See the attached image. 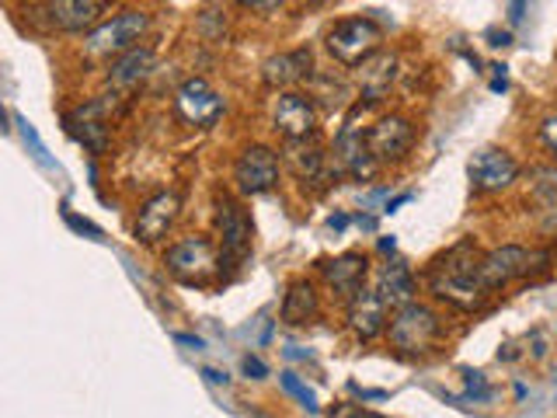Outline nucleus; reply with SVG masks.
I'll return each mask as SVG.
<instances>
[{
  "label": "nucleus",
  "mask_w": 557,
  "mask_h": 418,
  "mask_svg": "<svg viewBox=\"0 0 557 418\" xmlns=\"http://www.w3.org/2000/svg\"><path fill=\"white\" fill-rule=\"evenodd\" d=\"M481 251L474 241H457L446 248L440 258L429 266V286L440 300L460 307V310H478L487 300L484 279H481Z\"/></svg>",
  "instance_id": "obj_1"
},
{
  "label": "nucleus",
  "mask_w": 557,
  "mask_h": 418,
  "mask_svg": "<svg viewBox=\"0 0 557 418\" xmlns=\"http://www.w3.org/2000/svg\"><path fill=\"white\" fill-rule=\"evenodd\" d=\"M216 234H220V279H234L244 261L251 258V237H255L251 213L234 196L216 199Z\"/></svg>",
  "instance_id": "obj_2"
},
{
  "label": "nucleus",
  "mask_w": 557,
  "mask_h": 418,
  "mask_svg": "<svg viewBox=\"0 0 557 418\" xmlns=\"http://www.w3.org/2000/svg\"><path fill=\"white\" fill-rule=\"evenodd\" d=\"M147 28H150V14L126 8V11L112 14L109 22H101L87 32L84 52L95 60H115V57H122V52H129L133 46L144 42Z\"/></svg>",
  "instance_id": "obj_3"
},
{
  "label": "nucleus",
  "mask_w": 557,
  "mask_h": 418,
  "mask_svg": "<svg viewBox=\"0 0 557 418\" xmlns=\"http://www.w3.org/2000/svg\"><path fill=\"white\" fill-rule=\"evenodd\" d=\"M164 266L185 286H209L220 279V251L209 237H185L168 248Z\"/></svg>",
  "instance_id": "obj_4"
},
{
  "label": "nucleus",
  "mask_w": 557,
  "mask_h": 418,
  "mask_svg": "<svg viewBox=\"0 0 557 418\" xmlns=\"http://www.w3.org/2000/svg\"><path fill=\"white\" fill-rule=\"evenodd\" d=\"M383 42V32L370 17H342L335 28L327 32V52L342 66H359L362 60H370Z\"/></svg>",
  "instance_id": "obj_5"
},
{
  "label": "nucleus",
  "mask_w": 557,
  "mask_h": 418,
  "mask_svg": "<svg viewBox=\"0 0 557 418\" xmlns=\"http://www.w3.org/2000/svg\"><path fill=\"white\" fill-rule=\"evenodd\" d=\"M387 331H391L394 348H400V353H429L443 335V321L435 318V310L411 300L405 307H397Z\"/></svg>",
  "instance_id": "obj_6"
},
{
  "label": "nucleus",
  "mask_w": 557,
  "mask_h": 418,
  "mask_svg": "<svg viewBox=\"0 0 557 418\" xmlns=\"http://www.w3.org/2000/svg\"><path fill=\"white\" fill-rule=\"evenodd\" d=\"M234 182L244 196H265L278 185V157L272 147L251 144L244 147L240 157L234 161Z\"/></svg>",
  "instance_id": "obj_7"
},
{
  "label": "nucleus",
  "mask_w": 557,
  "mask_h": 418,
  "mask_svg": "<svg viewBox=\"0 0 557 418\" xmlns=\"http://www.w3.org/2000/svg\"><path fill=\"white\" fill-rule=\"evenodd\" d=\"M174 112H178L188 126L209 130V126H216L223 115V98L209 87V81L188 77L178 91H174Z\"/></svg>",
  "instance_id": "obj_8"
},
{
  "label": "nucleus",
  "mask_w": 557,
  "mask_h": 418,
  "mask_svg": "<svg viewBox=\"0 0 557 418\" xmlns=\"http://www.w3.org/2000/svg\"><path fill=\"white\" fill-rule=\"evenodd\" d=\"M63 126L84 150L104 153L109 150V101L95 98L87 104H77V109H70L63 115Z\"/></svg>",
  "instance_id": "obj_9"
},
{
  "label": "nucleus",
  "mask_w": 557,
  "mask_h": 418,
  "mask_svg": "<svg viewBox=\"0 0 557 418\" xmlns=\"http://www.w3.org/2000/svg\"><path fill=\"white\" fill-rule=\"evenodd\" d=\"M540 258H544V251H527V248H519V244H505V248H495L481 258V279L487 290H502V286H509L512 279H522L533 269H540L533 266Z\"/></svg>",
  "instance_id": "obj_10"
},
{
  "label": "nucleus",
  "mask_w": 557,
  "mask_h": 418,
  "mask_svg": "<svg viewBox=\"0 0 557 418\" xmlns=\"http://www.w3.org/2000/svg\"><path fill=\"white\" fill-rule=\"evenodd\" d=\"M411 144H414V126L405 115H387L366 130V150L373 153L376 164L400 161L411 150Z\"/></svg>",
  "instance_id": "obj_11"
},
{
  "label": "nucleus",
  "mask_w": 557,
  "mask_h": 418,
  "mask_svg": "<svg viewBox=\"0 0 557 418\" xmlns=\"http://www.w3.org/2000/svg\"><path fill=\"white\" fill-rule=\"evenodd\" d=\"M470 185L474 192H502L509 188L516 179H519V164L509 150H498V147H484L470 157Z\"/></svg>",
  "instance_id": "obj_12"
},
{
  "label": "nucleus",
  "mask_w": 557,
  "mask_h": 418,
  "mask_svg": "<svg viewBox=\"0 0 557 418\" xmlns=\"http://www.w3.org/2000/svg\"><path fill=\"white\" fill-rule=\"evenodd\" d=\"M178 217H182V196H178V192H171V188L168 192H157V196H150L144 206H139L136 241H144V244L164 241Z\"/></svg>",
  "instance_id": "obj_13"
},
{
  "label": "nucleus",
  "mask_w": 557,
  "mask_h": 418,
  "mask_svg": "<svg viewBox=\"0 0 557 418\" xmlns=\"http://www.w3.org/2000/svg\"><path fill=\"white\" fill-rule=\"evenodd\" d=\"M275 130L283 133V139H304L318 133V104L313 98L300 95V91H283L275 101L272 112Z\"/></svg>",
  "instance_id": "obj_14"
},
{
  "label": "nucleus",
  "mask_w": 557,
  "mask_h": 418,
  "mask_svg": "<svg viewBox=\"0 0 557 418\" xmlns=\"http://www.w3.org/2000/svg\"><path fill=\"white\" fill-rule=\"evenodd\" d=\"M348 328L356 331L359 339H376L383 328H387V304L380 300V293L362 286L348 296Z\"/></svg>",
  "instance_id": "obj_15"
},
{
  "label": "nucleus",
  "mask_w": 557,
  "mask_h": 418,
  "mask_svg": "<svg viewBox=\"0 0 557 418\" xmlns=\"http://www.w3.org/2000/svg\"><path fill=\"white\" fill-rule=\"evenodd\" d=\"M283 153H286V164L296 171V179H300L304 185L307 182H321V179H327V174H331L327 153L321 147L318 133L304 136V139H286V150Z\"/></svg>",
  "instance_id": "obj_16"
},
{
  "label": "nucleus",
  "mask_w": 557,
  "mask_h": 418,
  "mask_svg": "<svg viewBox=\"0 0 557 418\" xmlns=\"http://www.w3.org/2000/svg\"><path fill=\"white\" fill-rule=\"evenodd\" d=\"M157 66V52L150 46H133L129 52H122L109 63V84L115 91H133L144 84Z\"/></svg>",
  "instance_id": "obj_17"
},
{
  "label": "nucleus",
  "mask_w": 557,
  "mask_h": 418,
  "mask_svg": "<svg viewBox=\"0 0 557 418\" xmlns=\"http://www.w3.org/2000/svg\"><path fill=\"white\" fill-rule=\"evenodd\" d=\"M46 14L60 32H91L101 25V0H49Z\"/></svg>",
  "instance_id": "obj_18"
},
{
  "label": "nucleus",
  "mask_w": 557,
  "mask_h": 418,
  "mask_svg": "<svg viewBox=\"0 0 557 418\" xmlns=\"http://www.w3.org/2000/svg\"><path fill=\"white\" fill-rule=\"evenodd\" d=\"M359 91L366 101H380V98H387L391 95V84L397 77V57L394 52H383L376 49L370 60H362L359 66Z\"/></svg>",
  "instance_id": "obj_19"
},
{
  "label": "nucleus",
  "mask_w": 557,
  "mask_h": 418,
  "mask_svg": "<svg viewBox=\"0 0 557 418\" xmlns=\"http://www.w3.org/2000/svg\"><path fill=\"white\" fill-rule=\"evenodd\" d=\"M327 286L342 293V296H352L356 290L366 286V272H370V261H366V255L359 251H348V255H338L321 266Z\"/></svg>",
  "instance_id": "obj_20"
},
{
  "label": "nucleus",
  "mask_w": 557,
  "mask_h": 418,
  "mask_svg": "<svg viewBox=\"0 0 557 418\" xmlns=\"http://www.w3.org/2000/svg\"><path fill=\"white\" fill-rule=\"evenodd\" d=\"M304 77H310V49H296V52H278V57H269L261 63V81L269 87H286L300 84Z\"/></svg>",
  "instance_id": "obj_21"
},
{
  "label": "nucleus",
  "mask_w": 557,
  "mask_h": 418,
  "mask_svg": "<svg viewBox=\"0 0 557 418\" xmlns=\"http://www.w3.org/2000/svg\"><path fill=\"white\" fill-rule=\"evenodd\" d=\"M376 293H380V300L394 310L411 304L414 300V275L408 269V261H400V258L387 261L376 275Z\"/></svg>",
  "instance_id": "obj_22"
},
{
  "label": "nucleus",
  "mask_w": 557,
  "mask_h": 418,
  "mask_svg": "<svg viewBox=\"0 0 557 418\" xmlns=\"http://www.w3.org/2000/svg\"><path fill=\"white\" fill-rule=\"evenodd\" d=\"M318 293H313V286L307 283V279H293L286 296H283V321L300 328V324H310L313 318H318Z\"/></svg>",
  "instance_id": "obj_23"
},
{
  "label": "nucleus",
  "mask_w": 557,
  "mask_h": 418,
  "mask_svg": "<svg viewBox=\"0 0 557 418\" xmlns=\"http://www.w3.org/2000/svg\"><path fill=\"white\" fill-rule=\"evenodd\" d=\"M278 383H283V391H286L289 397L300 401V405H304L307 411H318V408H321V405H318V394H313L293 370H283V373H278Z\"/></svg>",
  "instance_id": "obj_24"
},
{
  "label": "nucleus",
  "mask_w": 557,
  "mask_h": 418,
  "mask_svg": "<svg viewBox=\"0 0 557 418\" xmlns=\"http://www.w3.org/2000/svg\"><path fill=\"white\" fill-rule=\"evenodd\" d=\"M533 179H536L533 182V196L547 209H557V164L554 168H540Z\"/></svg>",
  "instance_id": "obj_25"
},
{
  "label": "nucleus",
  "mask_w": 557,
  "mask_h": 418,
  "mask_svg": "<svg viewBox=\"0 0 557 418\" xmlns=\"http://www.w3.org/2000/svg\"><path fill=\"white\" fill-rule=\"evenodd\" d=\"M17 126H22V139L32 147V157H35V161H39L42 168H49V171H57V161L49 157V150H46V144H42V136L35 133L32 122H28L25 115H17Z\"/></svg>",
  "instance_id": "obj_26"
},
{
  "label": "nucleus",
  "mask_w": 557,
  "mask_h": 418,
  "mask_svg": "<svg viewBox=\"0 0 557 418\" xmlns=\"http://www.w3.org/2000/svg\"><path fill=\"white\" fill-rule=\"evenodd\" d=\"M223 14L226 11H220L216 4H206L199 11V32L206 35L209 42H216V39H223V35H226V17Z\"/></svg>",
  "instance_id": "obj_27"
},
{
  "label": "nucleus",
  "mask_w": 557,
  "mask_h": 418,
  "mask_svg": "<svg viewBox=\"0 0 557 418\" xmlns=\"http://www.w3.org/2000/svg\"><path fill=\"white\" fill-rule=\"evenodd\" d=\"M467 401H492V388H487L484 373L467 370Z\"/></svg>",
  "instance_id": "obj_28"
},
{
  "label": "nucleus",
  "mask_w": 557,
  "mask_h": 418,
  "mask_svg": "<svg viewBox=\"0 0 557 418\" xmlns=\"http://www.w3.org/2000/svg\"><path fill=\"white\" fill-rule=\"evenodd\" d=\"M63 220L74 226L77 234H87V237H95V241H101V226H95L91 220H81L74 209H63Z\"/></svg>",
  "instance_id": "obj_29"
},
{
  "label": "nucleus",
  "mask_w": 557,
  "mask_h": 418,
  "mask_svg": "<svg viewBox=\"0 0 557 418\" xmlns=\"http://www.w3.org/2000/svg\"><path fill=\"white\" fill-rule=\"evenodd\" d=\"M540 139H544L547 150L557 157V115H547L544 122H540Z\"/></svg>",
  "instance_id": "obj_30"
},
{
  "label": "nucleus",
  "mask_w": 557,
  "mask_h": 418,
  "mask_svg": "<svg viewBox=\"0 0 557 418\" xmlns=\"http://www.w3.org/2000/svg\"><path fill=\"white\" fill-rule=\"evenodd\" d=\"M244 373H248V377H255V380H265L269 377V366L265 362H261L258 356H244Z\"/></svg>",
  "instance_id": "obj_31"
},
{
  "label": "nucleus",
  "mask_w": 557,
  "mask_h": 418,
  "mask_svg": "<svg viewBox=\"0 0 557 418\" xmlns=\"http://www.w3.org/2000/svg\"><path fill=\"white\" fill-rule=\"evenodd\" d=\"M240 8H251V11H261V14H272L283 8V0H237Z\"/></svg>",
  "instance_id": "obj_32"
},
{
  "label": "nucleus",
  "mask_w": 557,
  "mask_h": 418,
  "mask_svg": "<svg viewBox=\"0 0 557 418\" xmlns=\"http://www.w3.org/2000/svg\"><path fill=\"white\" fill-rule=\"evenodd\" d=\"M527 8H530V0H509V25H519L522 17H527Z\"/></svg>",
  "instance_id": "obj_33"
},
{
  "label": "nucleus",
  "mask_w": 557,
  "mask_h": 418,
  "mask_svg": "<svg viewBox=\"0 0 557 418\" xmlns=\"http://www.w3.org/2000/svg\"><path fill=\"white\" fill-rule=\"evenodd\" d=\"M331 418H380V415H370V411H359L356 405H342V408H335V415Z\"/></svg>",
  "instance_id": "obj_34"
},
{
  "label": "nucleus",
  "mask_w": 557,
  "mask_h": 418,
  "mask_svg": "<svg viewBox=\"0 0 557 418\" xmlns=\"http://www.w3.org/2000/svg\"><path fill=\"white\" fill-rule=\"evenodd\" d=\"M174 342H178V345H188V348H196V353H199V348H206V342H202L199 335H185V331H178V335H174Z\"/></svg>",
  "instance_id": "obj_35"
},
{
  "label": "nucleus",
  "mask_w": 557,
  "mask_h": 418,
  "mask_svg": "<svg viewBox=\"0 0 557 418\" xmlns=\"http://www.w3.org/2000/svg\"><path fill=\"white\" fill-rule=\"evenodd\" d=\"M202 377H206L209 383H216V388H220V383H223V388H226V383H231V377H226V373H220V370H213V366H206V370H202Z\"/></svg>",
  "instance_id": "obj_36"
},
{
  "label": "nucleus",
  "mask_w": 557,
  "mask_h": 418,
  "mask_svg": "<svg viewBox=\"0 0 557 418\" xmlns=\"http://www.w3.org/2000/svg\"><path fill=\"white\" fill-rule=\"evenodd\" d=\"M487 39H492L487 46H509V42H512V35H509V32H498V28H492V32H487Z\"/></svg>",
  "instance_id": "obj_37"
},
{
  "label": "nucleus",
  "mask_w": 557,
  "mask_h": 418,
  "mask_svg": "<svg viewBox=\"0 0 557 418\" xmlns=\"http://www.w3.org/2000/svg\"><path fill=\"white\" fill-rule=\"evenodd\" d=\"M405 202H411V192H400L397 199H391L387 206H383V213H394V209H397V206H405Z\"/></svg>",
  "instance_id": "obj_38"
},
{
  "label": "nucleus",
  "mask_w": 557,
  "mask_h": 418,
  "mask_svg": "<svg viewBox=\"0 0 557 418\" xmlns=\"http://www.w3.org/2000/svg\"><path fill=\"white\" fill-rule=\"evenodd\" d=\"M327 226H331V231H345V226H348V217H345V213H335V217L327 220Z\"/></svg>",
  "instance_id": "obj_39"
},
{
  "label": "nucleus",
  "mask_w": 557,
  "mask_h": 418,
  "mask_svg": "<svg viewBox=\"0 0 557 418\" xmlns=\"http://www.w3.org/2000/svg\"><path fill=\"white\" fill-rule=\"evenodd\" d=\"M394 248H397V241H394V237H380V251H387V255H391Z\"/></svg>",
  "instance_id": "obj_40"
}]
</instances>
